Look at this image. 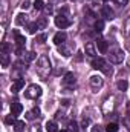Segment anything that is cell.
Instances as JSON below:
<instances>
[{
	"label": "cell",
	"instance_id": "obj_1",
	"mask_svg": "<svg viewBox=\"0 0 130 132\" xmlns=\"http://www.w3.org/2000/svg\"><path fill=\"white\" fill-rule=\"evenodd\" d=\"M35 69H37V74H38V77H40V78L46 80V78L49 77L52 66H51V60H49V57H48L46 54H41V55L38 57Z\"/></svg>",
	"mask_w": 130,
	"mask_h": 132
},
{
	"label": "cell",
	"instance_id": "obj_2",
	"mask_svg": "<svg viewBox=\"0 0 130 132\" xmlns=\"http://www.w3.org/2000/svg\"><path fill=\"white\" fill-rule=\"evenodd\" d=\"M41 88L38 86V85H29L28 88H26V91H25V97L29 100H37L40 95H41Z\"/></svg>",
	"mask_w": 130,
	"mask_h": 132
},
{
	"label": "cell",
	"instance_id": "obj_3",
	"mask_svg": "<svg viewBox=\"0 0 130 132\" xmlns=\"http://www.w3.org/2000/svg\"><path fill=\"white\" fill-rule=\"evenodd\" d=\"M124 57H126V54H124V51H123L121 48H115V49H112L110 54H109V59H110L112 63H123Z\"/></svg>",
	"mask_w": 130,
	"mask_h": 132
},
{
	"label": "cell",
	"instance_id": "obj_4",
	"mask_svg": "<svg viewBox=\"0 0 130 132\" xmlns=\"http://www.w3.org/2000/svg\"><path fill=\"white\" fill-rule=\"evenodd\" d=\"M70 23H72V20H70L66 14H58V15L55 17V25H57V28H60V29H64L67 26H70Z\"/></svg>",
	"mask_w": 130,
	"mask_h": 132
},
{
	"label": "cell",
	"instance_id": "obj_5",
	"mask_svg": "<svg viewBox=\"0 0 130 132\" xmlns=\"http://www.w3.org/2000/svg\"><path fill=\"white\" fill-rule=\"evenodd\" d=\"M89 81H90V86H92V89H94L95 92H97L98 89H101L103 85H104V80H103L101 75H92Z\"/></svg>",
	"mask_w": 130,
	"mask_h": 132
},
{
	"label": "cell",
	"instance_id": "obj_6",
	"mask_svg": "<svg viewBox=\"0 0 130 132\" xmlns=\"http://www.w3.org/2000/svg\"><path fill=\"white\" fill-rule=\"evenodd\" d=\"M75 83H77V78H75L73 72H66L64 77H63V85L67 86V88H73Z\"/></svg>",
	"mask_w": 130,
	"mask_h": 132
},
{
	"label": "cell",
	"instance_id": "obj_7",
	"mask_svg": "<svg viewBox=\"0 0 130 132\" xmlns=\"http://www.w3.org/2000/svg\"><path fill=\"white\" fill-rule=\"evenodd\" d=\"M73 48H75V45H69V46H67V43H63V45L58 46V52H60L63 57H70Z\"/></svg>",
	"mask_w": 130,
	"mask_h": 132
},
{
	"label": "cell",
	"instance_id": "obj_8",
	"mask_svg": "<svg viewBox=\"0 0 130 132\" xmlns=\"http://www.w3.org/2000/svg\"><path fill=\"white\" fill-rule=\"evenodd\" d=\"M84 52H86V55L95 59V55H97V48H95V45H94L92 42L86 43V45H84Z\"/></svg>",
	"mask_w": 130,
	"mask_h": 132
},
{
	"label": "cell",
	"instance_id": "obj_9",
	"mask_svg": "<svg viewBox=\"0 0 130 132\" xmlns=\"http://www.w3.org/2000/svg\"><path fill=\"white\" fill-rule=\"evenodd\" d=\"M25 88V80L23 78H17L12 85H11V92H14V94H17L18 91H22Z\"/></svg>",
	"mask_w": 130,
	"mask_h": 132
},
{
	"label": "cell",
	"instance_id": "obj_10",
	"mask_svg": "<svg viewBox=\"0 0 130 132\" xmlns=\"http://www.w3.org/2000/svg\"><path fill=\"white\" fill-rule=\"evenodd\" d=\"M101 14H103V17H106L107 20H112V19H115V12H113V9H112L109 5H104V6H103V9H101Z\"/></svg>",
	"mask_w": 130,
	"mask_h": 132
},
{
	"label": "cell",
	"instance_id": "obj_11",
	"mask_svg": "<svg viewBox=\"0 0 130 132\" xmlns=\"http://www.w3.org/2000/svg\"><path fill=\"white\" fill-rule=\"evenodd\" d=\"M66 40H67V34L63 32V31H60V32H57L55 35H54V43H55L57 46L66 43Z\"/></svg>",
	"mask_w": 130,
	"mask_h": 132
},
{
	"label": "cell",
	"instance_id": "obj_12",
	"mask_svg": "<svg viewBox=\"0 0 130 132\" xmlns=\"http://www.w3.org/2000/svg\"><path fill=\"white\" fill-rule=\"evenodd\" d=\"M106 65H107L106 60L101 59V57H98V59L95 57V59L92 60V68H94V69H98V71H103V68H104Z\"/></svg>",
	"mask_w": 130,
	"mask_h": 132
},
{
	"label": "cell",
	"instance_id": "obj_13",
	"mask_svg": "<svg viewBox=\"0 0 130 132\" xmlns=\"http://www.w3.org/2000/svg\"><path fill=\"white\" fill-rule=\"evenodd\" d=\"M22 111H23V106H22L18 101H14V103H11V114H12L14 117L20 115V114H22Z\"/></svg>",
	"mask_w": 130,
	"mask_h": 132
},
{
	"label": "cell",
	"instance_id": "obj_14",
	"mask_svg": "<svg viewBox=\"0 0 130 132\" xmlns=\"http://www.w3.org/2000/svg\"><path fill=\"white\" fill-rule=\"evenodd\" d=\"M97 48H98V51H99L101 54H107V51H109V43H107L106 40L99 38V40L97 42Z\"/></svg>",
	"mask_w": 130,
	"mask_h": 132
},
{
	"label": "cell",
	"instance_id": "obj_15",
	"mask_svg": "<svg viewBox=\"0 0 130 132\" xmlns=\"http://www.w3.org/2000/svg\"><path fill=\"white\" fill-rule=\"evenodd\" d=\"M14 37H15V42H17V46H23L25 48V45H26V38L22 35V34L18 32L17 29H14Z\"/></svg>",
	"mask_w": 130,
	"mask_h": 132
},
{
	"label": "cell",
	"instance_id": "obj_16",
	"mask_svg": "<svg viewBox=\"0 0 130 132\" xmlns=\"http://www.w3.org/2000/svg\"><path fill=\"white\" fill-rule=\"evenodd\" d=\"M0 59H2V68H8L9 66V55H8V52H3L2 51Z\"/></svg>",
	"mask_w": 130,
	"mask_h": 132
},
{
	"label": "cell",
	"instance_id": "obj_17",
	"mask_svg": "<svg viewBox=\"0 0 130 132\" xmlns=\"http://www.w3.org/2000/svg\"><path fill=\"white\" fill-rule=\"evenodd\" d=\"M25 128H26L25 121H22V120H15V123H14V129H15V132H23L25 131Z\"/></svg>",
	"mask_w": 130,
	"mask_h": 132
},
{
	"label": "cell",
	"instance_id": "obj_18",
	"mask_svg": "<svg viewBox=\"0 0 130 132\" xmlns=\"http://www.w3.org/2000/svg\"><path fill=\"white\" fill-rule=\"evenodd\" d=\"M15 23L17 25H26L28 23V15L26 14H18L15 17Z\"/></svg>",
	"mask_w": 130,
	"mask_h": 132
},
{
	"label": "cell",
	"instance_id": "obj_19",
	"mask_svg": "<svg viewBox=\"0 0 130 132\" xmlns=\"http://www.w3.org/2000/svg\"><path fill=\"white\" fill-rule=\"evenodd\" d=\"M57 128H58V126H57V123H55L54 120H51V121L46 123V131L48 132H58L57 131Z\"/></svg>",
	"mask_w": 130,
	"mask_h": 132
},
{
	"label": "cell",
	"instance_id": "obj_20",
	"mask_svg": "<svg viewBox=\"0 0 130 132\" xmlns=\"http://www.w3.org/2000/svg\"><path fill=\"white\" fill-rule=\"evenodd\" d=\"M35 23H37L38 29H44V28L48 26V19H46V17H40V19H38Z\"/></svg>",
	"mask_w": 130,
	"mask_h": 132
},
{
	"label": "cell",
	"instance_id": "obj_21",
	"mask_svg": "<svg viewBox=\"0 0 130 132\" xmlns=\"http://www.w3.org/2000/svg\"><path fill=\"white\" fill-rule=\"evenodd\" d=\"M116 88L119 89V91H127V88H129V83H127V80H119L118 83H116Z\"/></svg>",
	"mask_w": 130,
	"mask_h": 132
},
{
	"label": "cell",
	"instance_id": "obj_22",
	"mask_svg": "<svg viewBox=\"0 0 130 132\" xmlns=\"http://www.w3.org/2000/svg\"><path fill=\"white\" fill-rule=\"evenodd\" d=\"M37 59V54L34 51H29V52H25V60L26 62H34Z\"/></svg>",
	"mask_w": 130,
	"mask_h": 132
},
{
	"label": "cell",
	"instance_id": "obj_23",
	"mask_svg": "<svg viewBox=\"0 0 130 132\" xmlns=\"http://www.w3.org/2000/svg\"><path fill=\"white\" fill-rule=\"evenodd\" d=\"M106 132H118V125L116 123H109L106 126Z\"/></svg>",
	"mask_w": 130,
	"mask_h": 132
},
{
	"label": "cell",
	"instance_id": "obj_24",
	"mask_svg": "<svg viewBox=\"0 0 130 132\" xmlns=\"http://www.w3.org/2000/svg\"><path fill=\"white\" fill-rule=\"evenodd\" d=\"M103 29H104V22L103 20H97L95 22V31L97 32H103Z\"/></svg>",
	"mask_w": 130,
	"mask_h": 132
},
{
	"label": "cell",
	"instance_id": "obj_25",
	"mask_svg": "<svg viewBox=\"0 0 130 132\" xmlns=\"http://www.w3.org/2000/svg\"><path fill=\"white\" fill-rule=\"evenodd\" d=\"M37 29H38V26H37L35 22H34V23H28V32L29 34H35L37 32Z\"/></svg>",
	"mask_w": 130,
	"mask_h": 132
},
{
	"label": "cell",
	"instance_id": "obj_26",
	"mask_svg": "<svg viewBox=\"0 0 130 132\" xmlns=\"http://www.w3.org/2000/svg\"><path fill=\"white\" fill-rule=\"evenodd\" d=\"M34 8L38 9V11L43 9V8H44V2H43V0H35V2H34Z\"/></svg>",
	"mask_w": 130,
	"mask_h": 132
},
{
	"label": "cell",
	"instance_id": "obj_27",
	"mask_svg": "<svg viewBox=\"0 0 130 132\" xmlns=\"http://www.w3.org/2000/svg\"><path fill=\"white\" fill-rule=\"evenodd\" d=\"M46 38H48V35H46V34H38V35H37V38H35V42H37V43H44V42H46Z\"/></svg>",
	"mask_w": 130,
	"mask_h": 132
},
{
	"label": "cell",
	"instance_id": "obj_28",
	"mask_svg": "<svg viewBox=\"0 0 130 132\" xmlns=\"http://www.w3.org/2000/svg\"><path fill=\"white\" fill-rule=\"evenodd\" d=\"M5 123H6V125H11V123H15V117H14L12 114H11V115H8V117L5 118Z\"/></svg>",
	"mask_w": 130,
	"mask_h": 132
},
{
	"label": "cell",
	"instance_id": "obj_29",
	"mask_svg": "<svg viewBox=\"0 0 130 132\" xmlns=\"http://www.w3.org/2000/svg\"><path fill=\"white\" fill-rule=\"evenodd\" d=\"M29 132H41V126L40 125H32L29 128Z\"/></svg>",
	"mask_w": 130,
	"mask_h": 132
},
{
	"label": "cell",
	"instance_id": "obj_30",
	"mask_svg": "<svg viewBox=\"0 0 130 132\" xmlns=\"http://www.w3.org/2000/svg\"><path fill=\"white\" fill-rule=\"evenodd\" d=\"M124 31H126V34H130V17H127V20L124 23Z\"/></svg>",
	"mask_w": 130,
	"mask_h": 132
},
{
	"label": "cell",
	"instance_id": "obj_31",
	"mask_svg": "<svg viewBox=\"0 0 130 132\" xmlns=\"http://www.w3.org/2000/svg\"><path fill=\"white\" fill-rule=\"evenodd\" d=\"M103 72H104V74H107V75H110V74L113 72V71H112V66H110V65H106L104 68H103Z\"/></svg>",
	"mask_w": 130,
	"mask_h": 132
},
{
	"label": "cell",
	"instance_id": "obj_32",
	"mask_svg": "<svg viewBox=\"0 0 130 132\" xmlns=\"http://www.w3.org/2000/svg\"><path fill=\"white\" fill-rule=\"evenodd\" d=\"M104 131H106V129H103L99 125H95V126L92 128V132H104Z\"/></svg>",
	"mask_w": 130,
	"mask_h": 132
},
{
	"label": "cell",
	"instance_id": "obj_33",
	"mask_svg": "<svg viewBox=\"0 0 130 132\" xmlns=\"http://www.w3.org/2000/svg\"><path fill=\"white\" fill-rule=\"evenodd\" d=\"M2 51H3V52H8V51H11V46H9L8 43H3V45H2Z\"/></svg>",
	"mask_w": 130,
	"mask_h": 132
},
{
	"label": "cell",
	"instance_id": "obj_34",
	"mask_svg": "<svg viewBox=\"0 0 130 132\" xmlns=\"http://www.w3.org/2000/svg\"><path fill=\"white\" fill-rule=\"evenodd\" d=\"M32 112H34V115H35V117H41V115H40V114H41L40 108H37V106H35V108L32 109Z\"/></svg>",
	"mask_w": 130,
	"mask_h": 132
},
{
	"label": "cell",
	"instance_id": "obj_35",
	"mask_svg": "<svg viewBox=\"0 0 130 132\" xmlns=\"http://www.w3.org/2000/svg\"><path fill=\"white\" fill-rule=\"evenodd\" d=\"M77 131H78V126H77L75 121H72L70 123V132H77Z\"/></svg>",
	"mask_w": 130,
	"mask_h": 132
},
{
	"label": "cell",
	"instance_id": "obj_36",
	"mask_svg": "<svg viewBox=\"0 0 130 132\" xmlns=\"http://www.w3.org/2000/svg\"><path fill=\"white\" fill-rule=\"evenodd\" d=\"M29 6H31V3H29V2H28V0H25V2H23V3H22V9H28V8H29Z\"/></svg>",
	"mask_w": 130,
	"mask_h": 132
},
{
	"label": "cell",
	"instance_id": "obj_37",
	"mask_svg": "<svg viewBox=\"0 0 130 132\" xmlns=\"http://www.w3.org/2000/svg\"><path fill=\"white\" fill-rule=\"evenodd\" d=\"M23 51H25V49H23V46H17V48H15L17 55H22V54H23Z\"/></svg>",
	"mask_w": 130,
	"mask_h": 132
},
{
	"label": "cell",
	"instance_id": "obj_38",
	"mask_svg": "<svg viewBox=\"0 0 130 132\" xmlns=\"http://www.w3.org/2000/svg\"><path fill=\"white\" fill-rule=\"evenodd\" d=\"M34 117H35V115H34L32 111H31V112H26V118H28V120H34Z\"/></svg>",
	"mask_w": 130,
	"mask_h": 132
},
{
	"label": "cell",
	"instance_id": "obj_39",
	"mask_svg": "<svg viewBox=\"0 0 130 132\" xmlns=\"http://www.w3.org/2000/svg\"><path fill=\"white\" fill-rule=\"evenodd\" d=\"M116 3H118V5H121V6H126V5L129 3V0H116Z\"/></svg>",
	"mask_w": 130,
	"mask_h": 132
},
{
	"label": "cell",
	"instance_id": "obj_40",
	"mask_svg": "<svg viewBox=\"0 0 130 132\" xmlns=\"http://www.w3.org/2000/svg\"><path fill=\"white\" fill-rule=\"evenodd\" d=\"M87 125H89V118H84V120H83V128H86Z\"/></svg>",
	"mask_w": 130,
	"mask_h": 132
},
{
	"label": "cell",
	"instance_id": "obj_41",
	"mask_svg": "<svg viewBox=\"0 0 130 132\" xmlns=\"http://www.w3.org/2000/svg\"><path fill=\"white\" fill-rule=\"evenodd\" d=\"M126 109H127V115H130V101L127 103V106H126Z\"/></svg>",
	"mask_w": 130,
	"mask_h": 132
},
{
	"label": "cell",
	"instance_id": "obj_42",
	"mask_svg": "<svg viewBox=\"0 0 130 132\" xmlns=\"http://www.w3.org/2000/svg\"><path fill=\"white\" fill-rule=\"evenodd\" d=\"M58 132H69V131H64V129H63V131H58Z\"/></svg>",
	"mask_w": 130,
	"mask_h": 132
},
{
	"label": "cell",
	"instance_id": "obj_43",
	"mask_svg": "<svg viewBox=\"0 0 130 132\" xmlns=\"http://www.w3.org/2000/svg\"><path fill=\"white\" fill-rule=\"evenodd\" d=\"M129 65H130V60H129Z\"/></svg>",
	"mask_w": 130,
	"mask_h": 132
},
{
	"label": "cell",
	"instance_id": "obj_44",
	"mask_svg": "<svg viewBox=\"0 0 130 132\" xmlns=\"http://www.w3.org/2000/svg\"><path fill=\"white\" fill-rule=\"evenodd\" d=\"M104 2H106V0H104Z\"/></svg>",
	"mask_w": 130,
	"mask_h": 132
}]
</instances>
